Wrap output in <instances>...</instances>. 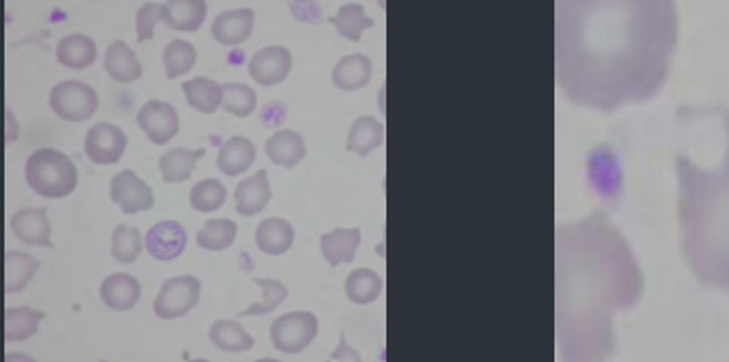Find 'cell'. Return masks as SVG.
I'll return each mask as SVG.
<instances>
[{"instance_id": "cell-1", "label": "cell", "mask_w": 729, "mask_h": 362, "mask_svg": "<svg viewBox=\"0 0 729 362\" xmlns=\"http://www.w3.org/2000/svg\"><path fill=\"white\" fill-rule=\"evenodd\" d=\"M677 46L671 0H559L555 70L570 101L601 112L649 101Z\"/></svg>"}, {"instance_id": "cell-2", "label": "cell", "mask_w": 729, "mask_h": 362, "mask_svg": "<svg viewBox=\"0 0 729 362\" xmlns=\"http://www.w3.org/2000/svg\"><path fill=\"white\" fill-rule=\"evenodd\" d=\"M555 317L564 360H603L614 352L612 321L633 308L644 280L625 236L603 214L557 229Z\"/></svg>"}, {"instance_id": "cell-3", "label": "cell", "mask_w": 729, "mask_h": 362, "mask_svg": "<svg viewBox=\"0 0 729 362\" xmlns=\"http://www.w3.org/2000/svg\"><path fill=\"white\" fill-rule=\"evenodd\" d=\"M725 147L714 166L677 158L681 249L692 275L729 293V112H721Z\"/></svg>"}, {"instance_id": "cell-4", "label": "cell", "mask_w": 729, "mask_h": 362, "mask_svg": "<svg viewBox=\"0 0 729 362\" xmlns=\"http://www.w3.org/2000/svg\"><path fill=\"white\" fill-rule=\"evenodd\" d=\"M27 184L46 199H62L77 188V166L57 149H38L27 160Z\"/></svg>"}, {"instance_id": "cell-5", "label": "cell", "mask_w": 729, "mask_h": 362, "mask_svg": "<svg viewBox=\"0 0 729 362\" xmlns=\"http://www.w3.org/2000/svg\"><path fill=\"white\" fill-rule=\"evenodd\" d=\"M51 110L59 116L68 120V123H83L94 116L99 107V96L97 90L88 83L81 81H62L51 90V99H49Z\"/></svg>"}, {"instance_id": "cell-6", "label": "cell", "mask_w": 729, "mask_h": 362, "mask_svg": "<svg viewBox=\"0 0 729 362\" xmlns=\"http://www.w3.org/2000/svg\"><path fill=\"white\" fill-rule=\"evenodd\" d=\"M201 295V282L193 275H179L166 280L153 301V312L160 319H179L197 306Z\"/></svg>"}, {"instance_id": "cell-7", "label": "cell", "mask_w": 729, "mask_h": 362, "mask_svg": "<svg viewBox=\"0 0 729 362\" xmlns=\"http://www.w3.org/2000/svg\"><path fill=\"white\" fill-rule=\"evenodd\" d=\"M319 321L313 312H289L271 325V343L282 354H300L313 343Z\"/></svg>"}, {"instance_id": "cell-8", "label": "cell", "mask_w": 729, "mask_h": 362, "mask_svg": "<svg viewBox=\"0 0 729 362\" xmlns=\"http://www.w3.org/2000/svg\"><path fill=\"white\" fill-rule=\"evenodd\" d=\"M83 147H86V155L92 164L110 166L125 155L127 136L121 127L112 123H99L88 131Z\"/></svg>"}, {"instance_id": "cell-9", "label": "cell", "mask_w": 729, "mask_h": 362, "mask_svg": "<svg viewBox=\"0 0 729 362\" xmlns=\"http://www.w3.org/2000/svg\"><path fill=\"white\" fill-rule=\"evenodd\" d=\"M136 120L138 127L145 131V136L158 147L171 142L179 134L177 110L164 101H147L140 107Z\"/></svg>"}, {"instance_id": "cell-10", "label": "cell", "mask_w": 729, "mask_h": 362, "mask_svg": "<svg viewBox=\"0 0 729 362\" xmlns=\"http://www.w3.org/2000/svg\"><path fill=\"white\" fill-rule=\"evenodd\" d=\"M110 199L116 205H121V210L125 214L147 212L155 203L151 186L147 181H142L134 171H123L112 177Z\"/></svg>"}, {"instance_id": "cell-11", "label": "cell", "mask_w": 729, "mask_h": 362, "mask_svg": "<svg viewBox=\"0 0 729 362\" xmlns=\"http://www.w3.org/2000/svg\"><path fill=\"white\" fill-rule=\"evenodd\" d=\"M293 68V55L284 46H267L249 59V75L260 86H276L282 83Z\"/></svg>"}, {"instance_id": "cell-12", "label": "cell", "mask_w": 729, "mask_h": 362, "mask_svg": "<svg viewBox=\"0 0 729 362\" xmlns=\"http://www.w3.org/2000/svg\"><path fill=\"white\" fill-rule=\"evenodd\" d=\"M188 243L186 229L177 221H162L153 225L145 236V247L155 260L169 262L184 253Z\"/></svg>"}, {"instance_id": "cell-13", "label": "cell", "mask_w": 729, "mask_h": 362, "mask_svg": "<svg viewBox=\"0 0 729 362\" xmlns=\"http://www.w3.org/2000/svg\"><path fill=\"white\" fill-rule=\"evenodd\" d=\"M254 11L252 9H230L217 16L212 24V38L223 46L243 44L254 31Z\"/></svg>"}, {"instance_id": "cell-14", "label": "cell", "mask_w": 729, "mask_h": 362, "mask_svg": "<svg viewBox=\"0 0 729 362\" xmlns=\"http://www.w3.org/2000/svg\"><path fill=\"white\" fill-rule=\"evenodd\" d=\"M11 232L27 245L51 247V223L42 208L18 210L11 216Z\"/></svg>"}, {"instance_id": "cell-15", "label": "cell", "mask_w": 729, "mask_h": 362, "mask_svg": "<svg viewBox=\"0 0 729 362\" xmlns=\"http://www.w3.org/2000/svg\"><path fill=\"white\" fill-rule=\"evenodd\" d=\"M236 210L243 216H256L267 208L271 201V186L267 171H258L236 186Z\"/></svg>"}, {"instance_id": "cell-16", "label": "cell", "mask_w": 729, "mask_h": 362, "mask_svg": "<svg viewBox=\"0 0 729 362\" xmlns=\"http://www.w3.org/2000/svg\"><path fill=\"white\" fill-rule=\"evenodd\" d=\"M101 299L107 308L127 312L138 304L140 299V282L134 275L114 273L101 284Z\"/></svg>"}, {"instance_id": "cell-17", "label": "cell", "mask_w": 729, "mask_h": 362, "mask_svg": "<svg viewBox=\"0 0 729 362\" xmlns=\"http://www.w3.org/2000/svg\"><path fill=\"white\" fill-rule=\"evenodd\" d=\"M267 155L269 160L282 166V168H293L304 160L306 155V144L304 138L291 129H280L267 140Z\"/></svg>"}, {"instance_id": "cell-18", "label": "cell", "mask_w": 729, "mask_h": 362, "mask_svg": "<svg viewBox=\"0 0 729 362\" xmlns=\"http://www.w3.org/2000/svg\"><path fill=\"white\" fill-rule=\"evenodd\" d=\"M254 160H256L254 142L243 136H234L221 144L217 166H219V171L225 173L227 177H236V175L245 173L247 168L254 164Z\"/></svg>"}, {"instance_id": "cell-19", "label": "cell", "mask_w": 729, "mask_h": 362, "mask_svg": "<svg viewBox=\"0 0 729 362\" xmlns=\"http://www.w3.org/2000/svg\"><path fill=\"white\" fill-rule=\"evenodd\" d=\"M55 55L57 62L62 66L83 70L92 66L94 59H97V44H94V40L88 38V35L73 33L66 35V38L57 44Z\"/></svg>"}, {"instance_id": "cell-20", "label": "cell", "mask_w": 729, "mask_h": 362, "mask_svg": "<svg viewBox=\"0 0 729 362\" xmlns=\"http://www.w3.org/2000/svg\"><path fill=\"white\" fill-rule=\"evenodd\" d=\"M105 72L118 83H131L142 77V64L136 53L123 42H112L105 53Z\"/></svg>"}, {"instance_id": "cell-21", "label": "cell", "mask_w": 729, "mask_h": 362, "mask_svg": "<svg viewBox=\"0 0 729 362\" xmlns=\"http://www.w3.org/2000/svg\"><path fill=\"white\" fill-rule=\"evenodd\" d=\"M295 240V229L284 219H267L256 229V245L267 256H282L291 249Z\"/></svg>"}, {"instance_id": "cell-22", "label": "cell", "mask_w": 729, "mask_h": 362, "mask_svg": "<svg viewBox=\"0 0 729 362\" xmlns=\"http://www.w3.org/2000/svg\"><path fill=\"white\" fill-rule=\"evenodd\" d=\"M208 5L203 0H173L164 3V22L175 31L195 33L206 20Z\"/></svg>"}, {"instance_id": "cell-23", "label": "cell", "mask_w": 729, "mask_h": 362, "mask_svg": "<svg viewBox=\"0 0 729 362\" xmlns=\"http://www.w3.org/2000/svg\"><path fill=\"white\" fill-rule=\"evenodd\" d=\"M182 90L186 96V103L201 114H214L223 105V86H219L214 79L208 77L190 79L184 83Z\"/></svg>"}, {"instance_id": "cell-24", "label": "cell", "mask_w": 729, "mask_h": 362, "mask_svg": "<svg viewBox=\"0 0 729 362\" xmlns=\"http://www.w3.org/2000/svg\"><path fill=\"white\" fill-rule=\"evenodd\" d=\"M206 155V149H173L160 158V173L166 184H182L190 179L197 162Z\"/></svg>"}, {"instance_id": "cell-25", "label": "cell", "mask_w": 729, "mask_h": 362, "mask_svg": "<svg viewBox=\"0 0 729 362\" xmlns=\"http://www.w3.org/2000/svg\"><path fill=\"white\" fill-rule=\"evenodd\" d=\"M40 269V262L35 260L29 253L22 251H7L5 253V291L20 293L25 291L29 282L35 277Z\"/></svg>"}, {"instance_id": "cell-26", "label": "cell", "mask_w": 729, "mask_h": 362, "mask_svg": "<svg viewBox=\"0 0 729 362\" xmlns=\"http://www.w3.org/2000/svg\"><path fill=\"white\" fill-rule=\"evenodd\" d=\"M210 341L219 349H223V352H230V354H241L254 347L252 334H249L241 323L230 321V319H221V321L212 323Z\"/></svg>"}, {"instance_id": "cell-27", "label": "cell", "mask_w": 729, "mask_h": 362, "mask_svg": "<svg viewBox=\"0 0 729 362\" xmlns=\"http://www.w3.org/2000/svg\"><path fill=\"white\" fill-rule=\"evenodd\" d=\"M358 243H361V232L358 229H334V232L321 236V251H324V258L332 267H337L341 262L354 260Z\"/></svg>"}, {"instance_id": "cell-28", "label": "cell", "mask_w": 729, "mask_h": 362, "mask_svg": "<svg viewBox=\"0 0 729 362\" xmlns=\"http://www.w3.org/2000/svg\"><path fill=\"white\" fill-rule=\"evenodd\" d=\"M46 319L44 312L33 308H9L5 312V339L9 343L27 341L33 334H38L40 323Z\"/></svg>"}, {"instance_id": "cell-29", "label": "cell", "mask_w": 729, "mask_h": 362, "mask_svg": "<svg viewBox=\"0 0 729 362\" xmlns=\"http://www.w3.org/2000/svg\"><path fill=\"white\" fill-rule=\"evenodd\" d=\"M369 77H372V62L365 55L343 57L332 72V79L341 90L363 88L369 83Z\"/></svg>"}, {"instance_id": "cell-30", "label": "cell", "mask_w": 729, "mask_h": 362, "mask_svg": "<svg viewBox=\"0 0 729 362\" xmlns=\"http://www.w3.org/2000/svg\"><path fill=\"white\" fill-rule=\"evenodd\" d=\"M382 138H385V129H382V125L376 118H372V116L358 118L350 131L348 151H354L358 155H367L369 151L380 147Z\"/></svg>"}, {"instance_id": "cell-31", "label": "cell", "mask_w": 729, "mask_h": 362, "mask_svg": "<svg viewBox=\"0 0 729 362\" xmlns=\"http://www.w3.org/2000/svg\"><path fill=\"white\" fill-rule=\"evenodd\" d=\"M238 227L230 219H212L197 232V245L208 251H225L234 243Z\"/></svg>"}, {"instance_id": "cell-32", "label": "cell", "mask_w": 729, "mask_h": 362, "mask_svg": "<svg viewBox=\"0 0 729 362\" xmlns=\"http://www.w3.org/2000/svg\"><path fill=\"white\" fill-rule=\"evenodd\" d=\"M162 62L166 68V77L169 79L182 77V75H186V72L195 68L197 51H195V46L186 40H173L169 46L164 48Z\"/></svg>"}, {"instance_id": "cell-33", "label": "cell", "mask_w": 729, "mask_h": 362, "mask_svg": "<svg viewBox=\"0 0 729 362\" xmlns=\"http://www.w3.org/2000/svg\"><path fill=\"white\" fill-rule=\"evenodd\" d=\"M380 291H382L380 277L369 269L354 271L348 277V282H345V293H348L354 304H372V301L380 295Z\"/></svg>"}, {"instance_id": "cell-34", "label": "cell", "mask_w": 729, "mask_h": 362, "mask_svg": "<svg viewBox=\"0 0 729 362\" xmlns=\"http://www.w3.org/2000/svg\"><path fill=\"white\" fill-rule=\"evenodd\" d=\"M227 199V190L217 179H203L190 190V205L197 212H217Z\"/></svg>"}, {"instance_id": "cell-35", "label": "cell", "mask_w": 729, "mask_h": 362, "mask_svg": "<svg viewBox=\"0 0 729 362\" xmlns=\"http://www.w3.org/2000/svg\"><path fill=\"white\" fill-rule=\"evenodd\" d=\"M223 107L236 118L252 116L258 107L256 92L245 83H227L223 86Z\"/></svg>"}, {"instance_id": "cell-36", "label": "cell", "mask_w": 729, "mask_h": 362, "mask_svg": "<svg viewBox=\"0 0 729 362\" xmlns=\"http://www.w3.org/2000/svg\"><path fill=\"white\" fill-rule=\"evenodd\" d=\"M256 286H260V291L265 293V299L258 301V304H252L247 310H243L238 317H256V315H269V312L276 310L280 304H284V299L289 297V288H286L280 280H267V277H256L254 280Z\"/></svg>"}, {"instance_id": "cell-37", "label": "cell", "mask_w": 729, "mask_h": 362, "mask_svg": "<svg viewBox=\"0 0 729 362\" xmlns=\"http://www.w3.org/2000/svg\"><path fill=\"white\" fill-rule=\"evenodd\" d=\"M140 253H142V234L136 227L118 225L112 234V256L118 262L131 264L138 260Z\"/></svg>"}, {"instance_id": "cell-38", "label": "cell", "mask_w": 729, "mask_h": 362, "mask_svg": "<svg viewBox=\"0 0 729 362\" xmlns=\"http://www.w3.org/2000/svg\"><path fill=\"white\" fill-rule=\"evenodd\" d=\"M330 22L339 29L341 35H345V38H350L354 42H358V38H361L363 29L372 27V24H374L372 20L365 18V11L358 3L343 5L339 14L334 18H330Z\"/></svg>"}, {"instance_id": "cell-39", "label": "cell", "mask_w": 729, "mask_h": 362, "mask_svg": "<svg viewBox=\"0 0 729 362\" xmlns=\"http://www.w3.org/2000/svg\"><path fill=\"white\" fill-rule=\"evenodd\" d=\"M164 20V3H145L136 14L138 42H149L155 35V24Z\"/></svg>"}, {"instance_id": "cell-40", "label": "cell", "mask_w": 729, "mask_h": 362, "mask_svg": "<svg viewBox=\"0 0 729 362\" xmlns=\"http://www.w3.org/2000/svg\"><path fill=\"white\" fill-rule=\"evenodd\" d=\"M291 7V14L295 18H300L304 22H313V24H319L321 22V9L317 3H289Z\"/></svg>"}]
</instances>
